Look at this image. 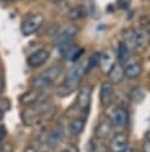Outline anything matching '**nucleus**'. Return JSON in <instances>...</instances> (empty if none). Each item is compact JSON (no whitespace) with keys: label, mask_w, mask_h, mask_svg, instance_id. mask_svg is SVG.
<instances>
[{"label":"nucleus","mask_w":150,"mask_h":152,"mask_svg":"<svg viewBox=\"0 0 150 152\" xmlns=\"http://www.w3.org/2000/svg\"><path fill=\"white\" fill-rule=\"evenodd\" d=\"M115 63H116V57H115V55L111 50L106 49L102 53H99V64H98V66L100 68L102 72L109 74V71L115 65Z\"/></svg>","instance_id":"obj_7"},{"label":"nucleus","mask_w":150,"mask_h":152,"mask_svg":"<svg viewBox=\"0 0 150 152\" xmlns=\"http://www.w3.org/2000/svg\"><path fill=\"white\" fill-rule=\"evenodd\" d=\"M129 57H130V49L126 46V44L124 42H120L118 44V50H117V58H118V62L120 64H124L129 61Z\"/></svg>","instance_id":"obj_15"},{"label":"nucleus","mask_w":150,"mask_h":152,"mask_svg":"<svg viewBox=\"0 0 150 152\" xmlns=\"http://www.w3.org/2000/svg\"><path fill=\"white\" fill-rule=\"evenodd\" d=\"M44 23V17L40 13H32L28 14L21 24V33L24 36H31L34 32H37L41 24Z\"/></svg>","instance_id":"obj_3"},{"label":"nucleus","mask_w":150,"mask_h":152,"mask_svg":"<svg viewBox=\"0 0 150 152\" xmlns=\"http://www.w3.org/2000/svg\"><path fill=\"white\" fill-rule=\"evenodd\" d=\"M60 152H79V150H78L77 146H74V145H70V146H67L66 148L61 150Z\"/></svg>","instance_id":"obj_22"},{"label":"nucleus","mask_w":150,"mask_h":152,"mask_svg":"<svg viewBox=\"0 0 150 152\" xmlns=\"http://www.w3.org/2000/svg\"><path fill=\"white\" fill-rule=\"evenodd\" d=\"M109 132H110V127H109V125H106V124H102V125L98 126V128H97V131H96V133H97L96 137H97L98 139H104V138L107 137Z\"/></svg>","instance_id":"obj_20"},{"label":"nucleus","mask_w":150,"mask_h":152,"mask_svg":"<svg viewBox=\"0 0 150 152\" xmlns=\"http://www.w3.org/2000/svg\"><path fill=\"white\" fill-rule=\"evenodd\" d=\"M98 64H99V53H98V52H94V53H92V55L90 56V58H89V61H87V64H86V66H85L86 72L90 71L91 69L98 66Z\"/></svg>","instance_id":"obj_18"},{"label":"nucleus","mask_w":150,"mask_h":152,"mask_svg":"<svg viewBox=\"0 0 150 152\" xmlns=\"http://www.w3.org/2000/svg\"><path fill=\"white\" fill-rule=\"evenodd\" d=\"M51 2H53V4H59V2H61V1H64V0H50Z\"/></svg>","instance_id":"obj_28"},{"label":"nucleus","mask_w":150,"mask_h":152,"mask_svg":"<svg viewBox=\"0 0 150 152\" xmlns=\"http://www.w3.org/2000/svg\"><path fill=\"white\" fill-rule=\"evenodd\" d=\"M84 14H85V8L81 7V6L73 7V8H71L70 12H69V17H70V19H72V20H77V19L81 18Z\"/></svg>","instance_id":"obj_17"},{"label":"nucleus","mask_w":150,"mask_h":152,"mask_svg":"<svg viewBox=\"0 0 150 152\" xmlns=\"http://www.w3.org/2000/svg\"><path fill=\"white\" fill-rule=\"evenodd\" d=\"M48 56H50V52L47 50H37L34 51L32 55L28 56L27 58V64L31 66V68H38V66H41L47 59H48Z\"/></svg>","instance_id":"obj_9"},{"label":"nucleus","mask_w":150,"mask_h":152,"mask_svg":"<svg viewBox=\"0 0 150 152\" xmlns=\"http://www.w3.org/2000/svg\"><path fill=\"white\" fill-rule=\"evenodd\" d=\"M109 78H110V82H112L113 84L115 83H120L123 81V78L125 77L124 75V70H123V65L118 62V63H115V65L111 68V70L109 71Z\"/></svg>","instance_id":"obj_14"},{"label":"nucleus","mask_w":150,"mask_h":152,"mask_svg":"<svg viewBox=\"0 0 150 152\" xmlns=\"http://www.w3.org/2000/svg\"><path fill=\"white\" fill-rule=\"evenodd\" d=\"M89 151L90 152H106L107 148L104 144L102 142H98V141H90L89 144Z\"/></svg>","instance_id":"obj_19"},{"label":"nucleus","mask_w":150,"mask_h":152,"mask_svg":"<svg viewBox=\"0 0 150 152\" xmlns=\"http://www.w3.org/2000/svg\"><path fill=\"white\" fill-rule=\"evenodd\" d=\"M4 84V80H2V74H1V70H0V88L2 87Z\"/></svg>","instance_id":"obj_26"},{"label":"nucleus","mask_w":150,"mask_h":152,"mask_svg":"<svg viewBox=\"0 0 150 152\" xmlns=\"http://www.w3.org/2000/svg\"><path fill=\"white\" fill-rule=\"evenodd\" d=\"M0 1H12V0H0Z\"/></svg>","instance_id":"obj_30"},{"label":"nucleus","mask_w":150,"mask_h":152,"mask_svg":"<svg viewBox=\"0 0 150 152\" xmlns=\"http://www.w3.org/2000/svg\"><path fill=\"white\" fill-rule=\"evenodd\" d=\"M149 36H150V32H149Z\"/></svg>","instance_id":"obj_31"},{"label":"nucleus","mask_w":150,"mask_h":152,"mask_svg":"<svg viewBox=\"0 0 150 152\" xmlns=\"http://www.w3.org/2000/svg\"><path fill=\"white\" fill-rule=\"evenodd\" d=\"M112 96H113V83L110 81L103 82L100 86V91H99L102 104L104 107H107L112 101Z\"/></svg>","instance_id":"obj_10"},{"label":"nucleus","mask_w":150,"mask_h":152,"mask_svg":"<svg viewBox=\"0 0 150 152\" xmlns=\"http://www.w3.org/2000/svg\"><path fill=\"white\" fill-rule=\"evenodd\" d=\"M78 33V28L76 26H69L67 28H65L56 39L54 45L59 49V51L61 52L65 48H67L70 44H72V39L76 37V34Z\"/></svg>","instance_id":"obj_4"},{"label":"nucleus","mask_w":150,"mask_h":152,"mask_svg":"<svg viewBox=\"0 0 150 152\" xmlns=\"http://www.w3.org/2000/svg\"><path fill=\"white\" fill-rule=\"evenodd\" d=\"M123 152H139V151H138L137 148H135V147H129V146H128Z\"/></svg>","instance_id":"obj_24"},{"label":"nucleus","mask_w":150,"mask_h":152,"mask_svg":"<svg viewBox=\"0 0 150 152\" xmlns=\"http://www.w3.org/2000/svg\"><path fill=\"white\" fill-rule=\"evenodd\" d=\"M117 4L119 8H128V6L130 5V0H117Z\"/></svg>","instance_id":"obj_21"},{"label":"nucleus","mask_w":150,"mask_h":152,"mask_svg":"<svg viewBox=\"0 0 150 152\" xmlns=\"http://www.w3.org/2000/svg\"><path fill=\"white\" fill-rule=\"evenodd\" d=\"M2 118H4V110L0 108V121L2 120Z\"/></svg>","instance_id":"obj_27"},{"label":"nucleus","mask_w":150,"mask_h":152,"mask_svg":"<svg viewBox=\"0 0 150 152\" xmlns=\"http://www.w3.org/2000/svg\"><path fill=\"white\" fill-rule=\"evenodd\" d=\"M84 126H85V120L84 119L76 118V119H73V120L70 121V124H69V131L71 132V134H79V133L83 132Z\"/></svg>","instance_id":"obj_16"},{"label":"nucleus","mask_w":150,"mask_h":152,"mask_svg":"<svg viewBox=\"0 0 150 152\" xmlns=\"http://www.w3.org/2000/svg\"><path fill=\"white\" fill-rule=\"evenodd\" d=\"M128 146H129L128 135L124 133H116L109 144V150L111 152H123Z\"/></svg>","instance_id":"obj_8"},{"label":"nucleus","mask_w":150,"mask_h":152,"mask_svg":"<svg viewBox=\"0 0 150 152\" xmlns=\"http://www.w3.org/2000/svg\"><path fill=\"white\" fill-rule=\"evenodd\" d=\"M111 124L116 127H124L129 122V113L123 107H115L110 113Z\"/></svg>","instance_id":"obj_5"},{"label":"nucleus","mask_w":150,"mask_h":152,"mask_svg":"<svg viewBox=\"0 0 150 152\" xmlns=\"http://www.w3.org/2000/svg\"><path fill=\"white\" fill-rule=\"evenodd\" d=\"M145 137H146V140H150V129L146 132V135Z\"/></svg>","instance_id":"obj_29"},{"label":"nucleus","mask_w":150,"mask_h":152,"mask_svg":"<svg viewBox=\"0 0 150 152\" xmlns=\"http://www.w3.org/2000/svg\"><path fill=\"white\" fill-rule=\"evenodd\" d=\"M143 152H150V140H145L143 144Z\"/></svg>","instance_id":"obj_23"},{"label":"nucleus","mask_w":150,"mask_h":152,"mask_svg":"<svg viewBox=\"0 0 150 152\" xmlns=\"http://www.w3.org/2000/svg\"><path fill=\"white\" fill-rule=\"evenodd\" d=\"M85 72H86V69L84 68V64H81V63H78L74 66H72L66 76L65 81L59 86L57 93L61 97L70 95L76 89V87H78V84L80 83Z\"/></svg>","instance_id":"obj_1"},{"label":"nucleus","mask_w":150,"mask_h":152,"mask_svg":"<svg viewBox=\"0 0 150 152\" xmlns=\"http://www.w3.org/2000/svg\"><path fill=\"white\" fill-rule=\"evenodd\" d=\"M24 152H39V151H37V150L33 148V147H28V148H26Z\"/></svg>","instance_id":"obj_25"},{"label":"nucleus","mask_w":150,"mask_h":152,"mask_svg":"<svg viewBox=\"0 0 150 152\" xmlns=\"http://www.w3.org/2000/svg\"><path fill=\"white\" fill-rule=\"evenodd\" d=\"M124 75L128 78H137L142 72V65L138 62H126L123 65Z\"/></svg>","instance_id":"obj_12"},{"label":"nucleus","mask_w":150,"mask_h":152,"mask_svg":"<svg viewBox=\"0 0 150 152\" xmlns=\"http://www.w3.org/2000/svg\"><path fill=\"white\" fill-rule=\"evenodd\" d=\"M61 53H63V56H64L67 61L76 63V62L79 61L80 57L83 56V53H84V49L80 48V46H78V45L70 44L67 48H65V49L61 51Z\"/></svg>","instance_id":"obj_11"},{"label":"nucleus","mask_w":150,"mask_h":152,"mask_svg":"<svg viewBox=\"0 0 150 152\" xmlns=\"http://www.w3.org/2000/svg\"><path fill=\"white\" fill-rule=\"evenodd\" d=\"M63 134H64V131H63L61 126H56L46 138V146L50 148H53L54 146H57L59 144V141L61 140Z\"/></svg>","instance_id":"obj_13"},{"label":"nucleus","mask_w":150,"mask_h":152,"mask_svg":"<svg viewBox=\"0 0 150 152\" xmlns=\"http://www.w3.org/2000/svg\"><path fill=\"white\" fill-rule=\"evenodd\" d=\"M91 95H92L91 86H84L79 89L78 96H77V107L80 110L85 112L89 109L90 102H91Z\"/></svg>","instance_id":"obj_6"},{"label":"nucleus","mask_w":150,"mask_h":152,"mask_svg":"<svg viewBox=\"0 0 150 152\" xmlns=\"http://www.w3.org/2000/svg\"><path fill=\"white\" fill-rule=\"evenodd\" d=\"M60 72H61V68L60 66H52V68L40 72L39 75H37L32 81V86L35 89L46 88V87L51 86L59 77Z\"/></svg>","instance_id":"obj_2"}]
</instances>
